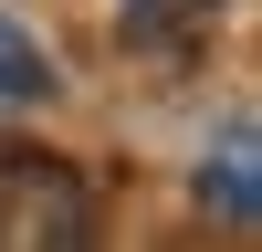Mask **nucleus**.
Masks as SVG:
<instances>
[{
    "instance_id": "f257e3e1",
    "label": "nucleus",
    "mask_w": 262,
    "mask_h": 252,
    "mask_svg": "<svg viewBox=\"0 0 262 252\" xmlns=\"http://www.w3.org/2000/svg\"><path fill=\"white\" fill-rule=\"evenodd\" d=\"M200 200L210 210H221V221H262V137H252V126H231V137L221 147H210V168H200Z\"/></svg>"
},
{
    "instance_id": "f03ea898",
    "label": "nucleus",
    "mask_w": 262,
    "mask_h": 252,
    "mask_svg": "<svg viewBox=\"0 0 262 252\" xmlns=\"http://www.w3.org/2000/svg\"><path fill=\"white\" fill-rule=\"evenodd\" d=\"M42 95H53V63H42V42L0 11V105H42Z\"/></svg>"
},
{
    "instance_id": "7ed1b4c3",
    "label": "nucleus",
    "mask_w": 262,
    "mask_h": 252,
    "mask_svg": "<svg viewBox=\"0 0 262 252\" xmlns=\"http://www.w3.org/2000/svg\"><path fill=\"white\" fill-rule=\"evenodd\" d=\"M231 0H126V21H137L147 42H189V32H210Z\"/></svg>"
}]
</instances>
